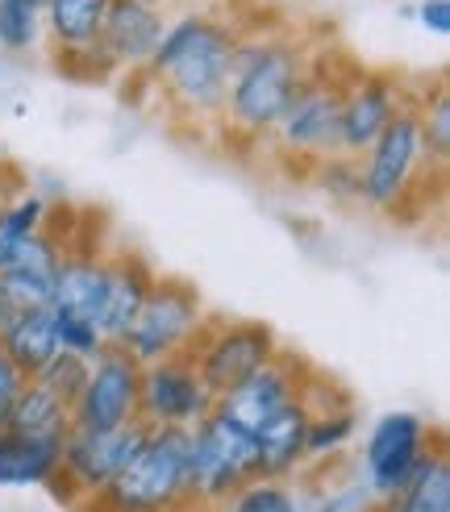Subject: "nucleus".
Segmentation results:
<instances>
[{"mask_svg": "<svg viewBox=\"0 0 450 512\" xmlns=\"http://www.w3.org/2000/svg\"><path fill=\"white\" fill-rule=\"evenodd\" d=\"M21 383H25V375L9 363L5 350H0V408H9V404H13V396L21 392Z\"/></svg>", "mask_w": 450, "mask_h": 512, "instance_id": "obj_37", "label": "nucleus"}, {"mask_svg": "<svg viewBox=\"0 0 450 512\" xmlns=\"http://www.w3.org/2000/svg\"><path fill=\"white\" fill-rule=\"evenodd\" d=\"M50 209H55V204L46 196H38L34 188H21L5 209H0V271L17 259V250L25 242L50 225Z\"/></svg>", "mask_w": 450, "mask_h": 512, "instance_id": "obj_26", "label": "nucleus"}, {"mask_svg": "<svg viewBox=\"0 0 450 512\" xmlns=\"http://www.w3.org/2000/svg\"><path fill=\"white\" fill-rule=\"evenodd\" d=\"M375 496L359 471L342 475V467L330 471H305L296 479V512H375Z\"/></svg>", "mask_w": 450, "mask_h": 512, "instance_id": "obj_20", "label": "nucleus"}, {"mask_svg": "<svg viewBox=\"0 0 450 512\" xmlns=\"http://www.w3.org/2000/svg\"><path fill=\"white\" fill-rule=\"evenodd\" d=\"M413 21L430 38H450V0H417Z\"/></svg>", "mask_w": 450, "mask_h": 512, "instance_id": "obj_35", "label": "nucleus"}, {"mask_svg": "<svg viewBox=\"0 0 450 512\" xmlns=\"http://www.w3.org/2000/svg\"><path fill=\"white\" fill-rule=\"evenodd\" d=\"M213 392L205 388V379L196 375L192 358H163V363L142 367V392H138V421L150 429H192L196 421H205L213 413Z\"/></svg>", "mask_w": 450, "mask_h": 512, "instance_id": "obj_12", "label": "nucleus"}, {"mask_svg": "<svg viewBox=\"0 0 450 512\" xmlns=\"http://www.w3.org/2000/svg\"><path fill=\"white\" fill-rule=\"evenodd\" d=\"M313 371L317 367L309 363V358H300L292 350H280L267 367H259L246 383H238L234 392H225L213 408L221 417H230L234 425H242L246 433H255L259 425H267L275 413H280V408H288L292 400L305 396Z\"/></svg>", "mask_w": 450, "mask_h": 512, "instance_id": "obj_14", "label": "nucleus"}, {"mask_svg": "<svg viewBox=\"0 0 450 512\" xmlns=\"http://www.w3.org/2000/svg\"><path fill=\"white\" fill-rule=\"evenodd\" d=\"M413 109H417L425 150H430V163L438 171H446V163H450V88H446V80H434L430 88H421L413 96Z\"/></svg>", "mask_w": 450, "mask_h": 512, "instance_id": "obj_28", "label": "nucleus"}, {"mask_svg": "<svg viewBox=\"0 0 450 512\" xmlns=\"http://www.w3.org/2000/svg\"><path fill=\"white\" fill-rule=\"evenodd\" d=\"M375 512H450V454H446V446H438L396 492L380 496Z\"/></svg>", "mask_w": 450, "mask_h": 512, "instance_id": "obj_22", "label": "nucleus"}, {"mask_svg": "<svg viewBox=\"0 0 450 512\" xmlns=\"http://www.w3.org/2000/svg\"><path fill=\"white\" fill-rule=\"evenodd\" d=\"M155 263L146 259L134 246H113L109 250V271H105V296H100L96 309V329L109 346H121V338L130 334V325L138 321L142 304L150 300V288H155Z\"/></svg>", "mask_w": 450, "mask_h": 512, "instance_id": "obj_16", "label": "nucleus"}, {"mask_svg": "<svg viewBox=\"0 0 450 512\" xmlns=\"http://www.w3.org/2000/svg\"><path fill=\"white\" fill-rule=\"evenodd\" d=\"M55 346H59V354H75V358H84V363H92V358L109 342L100 338V329H96L92 317L55 313Z\"/></svg>", "mask_w": 450, "mask_h": 512, "instance_id": "obj_34", "label": "nucleus"}, {"mask_svg": "<svg viewBox=\"0 0 450 512\" xmlns=\"http://www.w3.org/2000/svg\"><path fill=\"white\" fill-rule=\"evenodd\" d=\"M138 392H142V363H134L121 346H105L92 367L80 400L71 404L75 429H121L138 421Z\"/></svg>", "mask_w": 450, "mask_h": 512, "instance_id": "obj_10", "label": "nucleus"}, {"mask_svg": "<svg viewBox=\"0 0 450 512\" xmlns=\"http://www.w3.org/2000/svg\"><path fill=\"white\" fill-rule=\"evenodd\" d=\"M167 30V17L155 5H138V0H113L105 25H100V46L117 63V71H146L150 55Z\"/></svg>", "mask_w": 450, "mask_h": 512, "instance_id": "obj_17", "label": "nucleus"}, {"mask_svg": "<svg viewBox=\"0 0 450 512\" xmlns=\"http://www.w3.org/2000/svg\"><path fill=\"white\" fill-rule=\"evenodd\" d=\"M55 71L67 75V80H75V84H109L121 75L100 42L80 46V50H55Z\"/></svg>", "mask_w": 450, "mask_h": 512, "instance_id": "obj_31", "label": "nucleus"}, {"mask_svg": "<svg viewBox=\"0 0 450 512\" xmlns=\"http://www.w3.org/2000/svg\"><path fill=\"white\" fill-rule=\"evenodd\" d=\"M13 317H17V313L9 309V304H5V300H0V338H5V329L13 325Z\"/></svg>", "mask_w": 450, "mask_h": 512, "instance_id": "obj_39", "label": "nucleus"}, {"mask_svg": "<svg viewBox=\"0 0 450 512\" xmlns=\"http://www.w3.org/2000/svg\"><path fill=\"white\" fill-rule=\"evenodd\" d=\"M67 429H71V408L59 396H50L42 383L25 379L21 392L9 404V433H17V438H55V442H63Z\"/></svg>", "mask_w": 450, "mask_h": 512, "instance_id": "obj_25", "label": "nucleus"}, {"mask_svg": "<svg viewBox=\"0 0 450 512\" xmlns=\"http://www.w3.org/2000/svg\"><path fill=\"white\" fill-rule=\"evenodd\" d=\"M105 271H109V250L100 242H88L80 229L63 254V263L50 284V309L75 313V317H96L100 296H105Z\"/></svg>", "mask_w": 450, "mask_h": 512, "instance_id": "obj_18", "label": "nucleus"}, {"mask_svg": "<svg viewBox=\"0 0 450 512\" xmlns=\"http://www.w3.org/2000/svg\"><path fill=\"white\" fill-rule=\"evenodd\" d=\"M42 492L50 496V500H55L63 512H75V508H80L84 504V492L80 488H75V483L63 475V471H55V475H50L46 483H42Z\"/></svg>", "mask_w": 450, "mask_h": 512, "instance_id": "obj_36", "label": "nucleus"}, {"mask_svg": "<svg viewBox=\"0 0 450 512\" xmlns=\"http://www.w3.org/2000/svg\"><path fill=\"white\" fill-rule=\"evenodd\" d=\"M50 284H55V279H42V275L21 271V267H5L0 271V300H5L13 313L50 309Z\"/></svg>", "mask_w": 450, "mask_h": 512, "instance_id": "obj_32", "label": "nucleus"}, {"mask_svg": "<svg viewBox=\"0 0 450 512\" xmlns=\"http://www.w3.org/2000/svg\"><path fill=\"white\" fill-rule=\"evenodd\" d=\"M438 446H446V438L430 417L413 413V408H392V413L375 417L371 429L363 433V450L355 458V471L363 475V483L375 496H388Z\"/></svg>", "mask_w": 450, "mask_h": 512, "instance_id": "obj_8", "label": "nucleus"}, {"mask_svg": "<svg viewBox=\"0 0 450 512\" xmlns=\"http://www.w3.org/2000/svg\"><path fill=\"white\" fill-rule=\"evenodd\" d=\"M113 0H42L46 42L50 50H80L100 38Z\"/></svg>", "mask_w": 450, "mask_h": 512, "instance_id": "obj_24", "label": "nucleus"}, {"mask_svg": "<svg viewBox=\"0 0 450 512\" xmlns=\"http://www.w3.org/2000/svg\"><path fill=\"white\" fill-rule=\"evenodd\" d=\"M359 171H363V204L392 221H413V213H425L430 209V188L442 192L446 184V171L430 163L413 105L400 109L388 130L363 150Z\"/></svg>", "mask_w": 450, "mask_h": 512, "instance_id": "obj_3", "label": "nucleus"}, {"mask_svg": "<svg viewBox=\"0 0 450 512\" xmlns=\"http://www.w3.org/2000/svg\"><path fill=\"white\" fill-rule=\"evenodd\" d=\"M305 425H309V400L300 396L288 408H280L267 425L255 429L259 479L296 483L300 475H305Z\"/></svg>", "mask_w": 450, "mask_h": 512, "instance_id": "obj_19", "label": "nucleus"}, {"mask_svg": "<svg viewBox=\"0 0 450 512\" xmlns=\"http://www.w3.org/2000/svg\"><path fill=\"white\" fill-rule=\"evenodd\" d=\"M138 5H155V9H163V0H138Z\"/></svg>", "mask_w": 450, "mask_h": 512, "instance_id": "obj_40", "label": "nucleus"}, {"mask_svg": "<svg viewBox=\"0 0 450 512\" xmlns=\"http://www.w3.org/2000/svg\"><path fill=\"white\" fill-rule=\"evenodd\" d=\"M209 317L213 313L205 309L196 284H188L180 275H159L155 288H150V300L142 304L138 321L130 325V334L121 338V350L142 367L163 363V358L192 354Z\"/></svg>", "mask_w": 450, "mask_h": 512, "instance_id": "obj_7", "label": "nucleus"}, {"mask_svg": "<svg viewBox=\"0 0 450 512\" xmlns=\"http://www.w3.org/2000/svg\"><path fill=\"white\" fill-rule=\"evenodd\" d=\"M63 442L55 438H17V433H0V492L42 488V483L59 471Z\"/></svg>", "mask_w": 450, "mask_h": 512, "instance_id": "obj_21", "label": "nucleus"}, {"mask_svg": "<svg viewBox=\"0 0 450 512\" xmlns=\"http://www.w3.org/2000/svg\"><path fill=\"white\" fill-rule=\"evenodd\" d=\"M313 71V50L284 30L246 34L238 42L230 92H225V109L217 130L230 146H259L271 138L275 121L284 117L292 96Z\"/></svg>", "mask_w": 450, "mask_h": 512, "instance_id": "obj_2", "label": "nucleus"}, {"mask_svg": "<svg viewBox=\"0 0 450 512\" xmlns=\"http://www.w3.org/2000/svg\"><path fill=\"white\" fill-rule=\"evenodd\" d=\"M217 512H296V483L250 479Z\"/></svg>", "mask_w": 450, "mask_h": 512, "instance_id": "obj_30", "label": "nucleus"}, {"mask_svg": "<svg viewBox=\"0 0 450 512\" xmlns=\"http://www.w3.org/2000/svg\"><path fill=\"white\" fill-rule=\"evenodd\" d=\"M21 188H30V184H25V175H21V167H13L5 155H0V209H5V204H9Z\"/></svg>", "mask_w": 450, "mask_h": 512, "instance_id": "obj_38", "label": "nucleus"}, {"mask_svg": "<svg viewBox=\"0 0 450 512\" xmlns=\"http://www.w3.org/2000/svg\"><path fill=\"white\" fill-rule=\"evenodd\" d=\"M46 42L42 0H0V55L30 59Z\"/></svg>", "mask_w": 450, "mask_h": 512, "instance_id": "obj_27", "label": "nucleus"}, {"mask_svg": "<svg viewBox=\"0 0 450 512\" xmlns=\"http://www.w3.org/2000/svg\"><path fill=\"white\" fill-rule=\"evenodd\" d=\"M309 425H305V471H330L346 463V450L359 442L363 417L338 379L313 371L309 375Z\"/></svg>", "mask_w": 450, "mask_h": 512, "instance_id": "obj_13", "label": "nucleus"}, {"mask_svg": "<svg viewBox=\"0 0 450 512\" xmlns=\"http://www.w3.org/2000/svg\"><path fill=\"white\" fill-rule=\"evenodd\" d=\"M405 105H413V96H409L400 75L355 67L342 84V138H338V150L350 159H359L363 150L388 130L392 117Z\"/></svg>", "mask_w": 450, "mask_h": 512, "instance_id": "obj_11", "label": "nucleus"}, {"mask_svg": "<svg viewBox=\"0 0 450 512\" xmlns=\"http://www.w3.org/2000/svg\"><path fill=\"white\" fill-rule=\"evenodd\" d=\"M309 184L330 204H338V209H359L363 204V171H359V159L350 155L317 159L309 167Z\"/></svg>", "mask_w": 450, "mask_h": 512, "instance_id": "obj_29", "label": "nucleus"}, {"mask_svg": "<svg viewBox=\"0 0 450 512\" xmlns=\"http://www.w3.org/2000/svg\"><path fill=\"white\" fill-rule=\"evenodd\" d=\"M280 338L275 329L250 317H209L200 338L192 346V367L205 379V388L213 392V400H221L225 392H234L238 383H246L259 367H267L275 354H280Z\"/></svg>", "mask_w": 450, "mask_h": 512, "instance_id": "obj_9", "label": "nucleus"}, {"mask_svg": "<svg viewBox=\"0 0 450 512\" xmlns=\"http://www.w3.org/2000/svg\"><path fill=\"white\" fill-rule=\"evenodd\" d=\"M146 429L142 421L134 425H121V429H67L63 438V458H59V471L80 488L84 496H96L100 488L130 467V458L142 450L146 442Z\"/></svg>", "mask_w": 450, "mask_h": 512, "instance_id": "obj_15", "label": "nucleus"}, {"mask_svg": "<svg viewBox=\"0 0 450 512\" xmlns=\"http://www.w3.org/2000/svg\"><path fill=\"white\" fill-rule=\"evenodd\" d=\"M242 42V25L213 13H184L171 17L167 30L146 63L150 96L163 100L175 121H188L196 130H217L230 71Z\"/></svg>", "mask_w": 450, "mask_h": 512, "instance_id": "obj_1", "label": "nucleus"}, {"mask_svg": "<svg viewBox=\"0 0 450 512\" xmlns=\"http://www.w3.org/2000/svg\"><path fill=\"white\" fill-rule=\"evenodd\" d=\"M0 350H5V358L25 379H34L50 358L59 354V346H55V309L17 313L13 325L5 329V338H0Z\"/></svg>", "mask_w": 450, "mask_h": 512, "instance_id": "obj_23", "label": "nucleus"}, {"mask_svg": "<svg viewBox=\"0 0 450 512\" xmlns=\"http://www.w3.org/2000/svg\"><path fill=\"white\" fill-rule=\"evenodd\" d=\"M188 446L192 429H146L130 467L75 512H200L188 496Z\"/></svg>", "mask_w": 450, "mask_h": 512, "instance_id": "obj_4", "label": "nucleus"}, {"mask_svg": "<svg viewBox=\"0 0 450 512\" xmlns=\"http://www.w3.org/2000/svg\"><path fill=\"white\" fill-rule=\"evenodd\" d=\"M88 367H92V363H84V358H75V354H55V358H50V363L34 375V383H42L50 396H59V400L71 408L75 400H80L84 383H88Z\"/></svg>", "mask_w": 450, "mask_h": 512, "instance_id": "obj_33", "label": "nucleus"}, {"mask_svg": "<svg viewBox=\"0 0 450 512\" xmlns=\"http://www.w3.org/2000/svg\"><path fill=\"white\" fill-rule=\"evenodd\" d=\"M259 479V454H255V433H246L217 408L192 425V446H188V496L200 512H217L242 483Z\"/></svg>", "mask_w": 450, "mask_h": 512, "instance_id": "obj_6", "label": "nucleus"}, {"mask_svg": "<svg viewBox=\"0 0 450 512\" xmlns=\"http://www.w3.org/2000/svg\"><path fill=\"white\" fill-rule=\"evenodd\" d=\"M342 84H346V75L325 71L321 55H313L309 80L300 84V92L292 96V105L284 109V117L275 121V130L267 138L275 159L309 171L317 159L342 155L338 150V138H342Z\"/></svg>", "mask_w": 450, "mask_h": 512, "instance_id": "obj_5", "label": "nucleus"}]
</instances>
